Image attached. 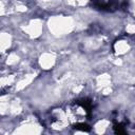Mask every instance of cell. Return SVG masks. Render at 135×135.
I'll use <instances>...</instances> for the list:
<instances>
[{"label": "cell", "instance_id": "cell-1", "mask_svg": "<svg viewBox=\"0 0 135 135\" xmlns=\"http://www.w3.org/2000/svg\"><path fill=\"white\" fill-rule=\"evenodd\" d=\"M91 6L97 11H102V12H114L117 7L118 4L115 0L111 1H103V0H92L91 1Z\"/></svg>", "mask_w": 135, "mask_h": 135}, {"label": "cell", "instance_id": "cell-2", "mask_svg": "<svg viewBox=\"0 0 135 135\" xmlns=\"http://www.w3.org/2000/svg\"><path fill=\"white\" fill-rule=\"evenodd\" d=\"M76 104L80 105L82 109L85 110L86 114H88V117L91 116V113H92V110H93V103H92V100L90 98H81V99H78L75 101Z\"/></svg>", "mask_w": 135, "mask_h": 135}, {"label": "cell", "instance_id": "cell-3", "mask_svg": "<svg viewBox=\"0 0 135 135\" xmlns=\"http://www.w3.org/2000/svg\"><path fill=\"white\" fill-rule=\"evenodd\" d=\"M72 128H73L74 130L82 131V132H90V131H91V127H90L88 123H84V122L74 123V124H72Z\"/></svg>", "mask_w": 135, "mask_h": 135}, {"label": "cell", "instance_id": "cell-4", "mask_svg": "<svg viewBox=\"0 0 135 135\" xmlns=\"http://www.w3.org/2000/svg\"><path fill=\"white\" fill-rule=\"evenodd\" d=\"M113 130H114V132H115L116 134H124V133H126V130H124V123L114 121Z\"/></svg>", "mask_w": 135, "mask_h": 135}]
</instances>
